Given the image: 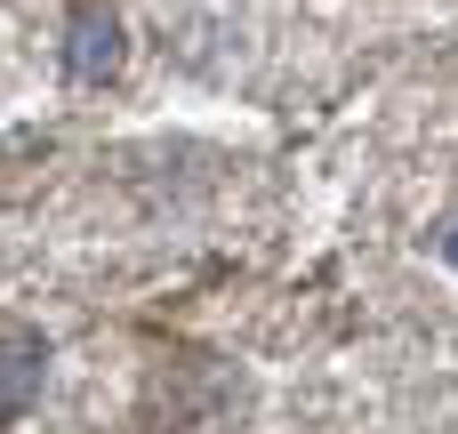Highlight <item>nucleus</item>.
Masks as SVG:
<instances>
[{"label":"nucleus","mask_w":458,"mask_h":434,"mask_svg":"<svg viewBox=\"0 0 458 434\" xmlns=\"http://www.w3.org/2000/svg\"><path fill=\"white\" fill-rule=\"evenodd\" d=\"M32 379H40V338H8V346H0V419L24 403Z\"/></svg>","instance_id":"obj_1"}]
</instances>
